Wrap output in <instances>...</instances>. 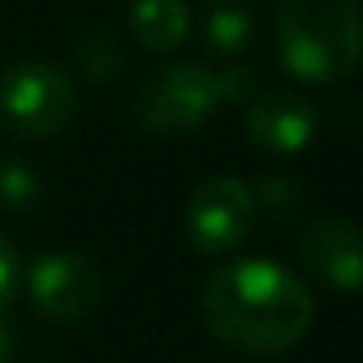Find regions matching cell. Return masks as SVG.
Returning <instances> with one entry per match:
<instances>
[{"label": "cell", "instance_id": "14", "mask_svg": "<svg viewBox=\"0 0 363 363\" xmlns=\"http://www.w3.org/2000/svg\"><path fill=\"white\" fill-rule=\"evenodd\" d=\"M215 74V98L219 102H250L258 94V71L250 63H227L223 71H211Z\"/></svg>", "mask_w": 363, "mask_h": 363}, {"label": "cell", "instance_id": "6", "mask_svg": "<svg viewBox=\"0 0 363 363\" xmlns=\"http://www.w3.org/2000/svg\"><path fill=\"white\" fill-rule=\"evenodd\" d=\"M102 269L74 250L43 254L28 269V297L48 320H82L102 301Z\"/></svg>", "mask_w": 363, "mask_h": 363}, {"label": "cell", "instance_id": "9", "mask_svg": "<svg viewBox=\"0 0 363 363\" xmlns=\"http://www.w3.org/2000/svg\"><path fill=\"white\" fill-rule=\"evenodd\" d=\"M133 40L149 51H172L188 40L191 9L188 0H137L129 12Z\"/></svg>", "mask_w": 363, "mask_h": 363}, {"label": "cell", "instance_id": "15", "mask_svg": "<svg viewBox=\"0 0 363 363\" xmlns=\"http://www.w3.org/2000/svg\"><path fill=\"white\" fill-rule=\"evenodd\" d=\"M20 281H24V269H20V254L12 246L9 235H0V313L16 301Z\"/></svg>", "mask_w": 363, "mask_h": 363}, {"label": "cell", "instance_id": "7", "mask_svg": "<svg viewBox=\"0 0 363 363\" xmlns=\"http://www.w3.org/2000/svg\"><path fill=\"white\" fill-rule=\"evenodd\" d=\"M316 133V110L297 90H262L246 102V137L269 157H293Z\"/></svg>", "mask_w": 363, "mask_h": 363}, {"label": "cell", "instance_id": "4", "mask_svg": "<svg viewBox=\"0 0 363 363\" xmlns=\"http://www.w3.org/2000/svg\"><path fill=\"white\" fill-rule=\"evenodd\" d=\"M215 106L219 98H215L211 67L191 63V59L152 67L133 90V118L152 137L196 133L215 113Z\"/></svg>", "mask_w": 363, "mask_h": 363}, {"label": "cell", "instance_id": "3", "mask_svg": "<svg viewBox=\"0 0 363 363\" xmlns=\"http://www.w3.org/2000/svg\"><path fill=\"white\" fill-rule=\"evenodd\" d=\"M71 74L48 59H20L0 71V129L20 141H48L74 121Z\"/></svg>", "mask_w": 363, "mask_h": 363}, {"label": "cell", "instance_id": "10", "mask_svg": "<svg viewBox=\"0 0 363 363\" xmlns=\"http://www.w3.org/2000/svg\"><path fill=\"white\" fill-rule=\"evenodd\" d=\"M250 32H254V12L250 4L242 0H215L207 9V20H203V40L215 55L223 59H235L238 51L250 43Z\"/></svg>", "mask_w": 363, "mask_h": 363}, {"label": "cell", "instance_id": "12", "mask_svg": "<svg viewBox=\"0 0 363 363\" xmlns=\"http://www.w3.org/2000/svg\"><path fill=\"white\" fill-rule=\"evenodd\" d=\"M43 196V180L32 164L24 160H0V207H9V211H28L35 207Z\"/></svg>", "mask_w": 363, "mask_h": 363}, {"label": "cell", "instance_id": "13", "mask_svg": "<svg viewBox=\"0 0 363 363\" xmlns=\"http://www.w3.org/2000/svg\"><path fill=\"white\" fill-rule=\"evenodd\" d=\"M254 207L266 211V219L274 223H297L301 211H305V196L289 176H266L254 191Z\"/></svg>", "mask_w": 363, "mask_h": 363}, {"label": "cell", "instance_id": "16", "mask_svg": "<svg viewBox=\"0 0 363 363\" xmlns=\"http://www.w3.org/2000/svg\"><path fill=\"white\" fill-rule=\"evenodd\" d=\"M0 363H16V328L0 316Z\"/></svg>", "mask_w": 363, "mask_h": 363}, {"label": "cell", "instance_id": "11", "mask_svg": "<svg viewBox=\"0 0 363 363\" xmlns=\"http://www.w3.org/2000/svg\"><path fill=\"white\" fill-rule=\"evenodd\" d=\"M71 59L74 71H82L90 82H110L125 63V51H121V40L110 28H90L71 43Z\"/></svg>", "mask_w": 363, "mask_h": 363}, {"label": "cell", "instance_id": "2", "mask_svg": "<svg viewBox=\"0 0 363 363\" xmlns=\"http://www.w3.org/2000/svg\"><path fill=\"white\" fill-rule=\"evenodd\" d=\"M274 40L301 82H336L363 59V9L359 0H281Z\"/></svg>", "mask_w": 363, "mask_h": 363}, {"label": "cell", "instance_id": "8", "mask_svg": "<svg viewBox=\"0 0 363 363\" xmlns=\"http://www.w3.org/2000/svg\"><path fill=\"white\" fill-rule=\"evenodd\" d=\"M301 258L308 274L328 289H363V227H355L344 215L316 219L301 238Z\"/></svg>", "mask_w": 363, "mask_h": 363}, {"label": "cell", "instance_id": "5", "mask_svg": "<svg viewBox=\"0 0 363 363\" xmlns=\"http://www.w3.org/2000/svg\"><path fill=\"white\" fill-rule=\"evenodd\" d=\"M258 223L254 191L238 176H215L188 199V238L199 254H227L246 242Z\"/></svg>", "mask_w": 363, "mask_h": 363}, {"label": "cell", "instance_id": "1", "mask_svg": "<svg viewBox=\"0 0 363 363\" xmlns=\"http://www.w3.org/2000/svg\"><path fill=\"white\" fill-rule=\"evenodd\" d=\"M203 324L246 355L289 352L313 328V293L293 269L262 258L227 262L203 285Z\"/></svg>", "mask_w": 363, "mask_h": 363}]
</instances>
